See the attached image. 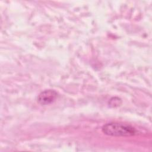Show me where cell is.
<instances>
[{
    "instance_id": "6da1fadb",
    "label": "cell",
    "mask_w": 152,
    "mask_h": 152,
    "mask_svg": "<svg viewBox=\"0 0 152 152\" xmlns=\"http://www.w3.org/2000/svg\"><path fill=\"white\" fill-rule=\"evenodd\" d=\"M102 131L104 134L113 137H130L137 134L135 128L122 122L106 124L102 126Z\"/></svg>"
},
{
    "instance_id": "7a4b0ae2",
    "label": "cell",
    "mask_w": 152,
    "mask_h": 152,
    "mask_svg": "<svg viewBox=\"0 0 152 152\" xmlns=\"http://www.w3.org/2000/svg\"><path fill=\"white\" fill-rule=\"evenodd\" d=\"M58 96L56 91L51 89L42 91L37 96V102L41 105H48L55 101Z\"/></svg>"
},
{
    "instance_id": "3957f363",
    "label": "cell",
    "mask_w": 152,
    "mask_h": 152,
    "mask_svg": "<svg viewBox=\"0 0 152 152\" xmlns=\"http://www.w3.org/2000/svg\"><path fill=\"white\" fill-rule=\"evenodd\" d=\"M116 97H113L112 99H110V102H113V103H110V105L114 104L113 106H115L116 104V106H118L121 103V100L118 97H117V99H116Z\"/></svg>"
}]
</instances>
